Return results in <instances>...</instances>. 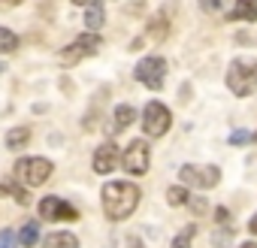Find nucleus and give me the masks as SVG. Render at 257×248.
<instances>
[{
	"mask_svg": "<svg viewBox=\"0 0 257 248\" xmlns=\"http://www.w3.org/2000/svg\"><path fill=\"white\" fill-rule=\"evenodd\" d=\"M140 203V188L131 182H106L103 188V212L109 221H124L131 218Z\"/></svg>",
	"mask_w": 257,
	"mask_h": 248,
	"instance_id": "f257e3e1",
	"label": "nucleus"
},
{
	"mask_svg": "<svg viewBox=\"0 0 257 248\" xmlns=\"http://www.w3.org/2000/svg\"><path fill=\"white\" fill-rule=\"evenodd\" d=\"M227 88L236 97H248L257 88V61L254 58H236L227 70Z\"/></svg>",
	"mask_w": 257,
	"mask_h": 248,
	"instance_id": "f03ea898",
	"label": "nucleus"
},
{
	"mask_svg": "<svg viewBox=\"0 0 257 248\" xmlns=\"http://www.w3.org/2000/svg\"><path fill=\"white\" fill-rule=\"evenodd\" d=\"M49 176H52V161H46V158H22L16 164V179L28 188L46 185Z\"/></svg>",
	"mask_w": 257,
	"mask_h": 248,
	"instance_id": "7ed1b4c3",
	"label": "nucleus"
},
{
	"mask_svg": "<svg viewBox=\"0 0 257 248\" xmlns=\"http://www.w3.org/2000/svg\"><path fill=\"white\" fill-rule=\"evenodd\" d=\"M170 124H173V112H170L161 100H152V103L146 106V112H143V131L158 140V137H164V134L170 131Z\"/></svg>",
	"mask_w": 257,
	"mask_h": 248,
	"instance_id": "20e7f679",
	"label": "nucleus"
},
{
	"mask_svg": "<svg viewBox=\"0 0 257 248\" xmlns=\"http://www.w3.org/2000/svg\"><path fill=\"white\" fill-rule=\"evenodd\" d=\"M164 76H167V61L161 55H149L137 64V79L152 88V91H161L164 88Z\"/></svg>",
	"mask_w": 257,
	"mask_h": 248,
	"instance_id": "39448f33",
	"label": "nucleus"
},
{
	"mask_svg": "<svg viewBox=\"0 0 257 248\" xmlns=\"http://www.w3.org/2000/svg\"><path fill=\"white\" fill-rule=\"evenodd\" d=\"M121 164H124V170L131 173V176H143V173H149V164H152L149 143H146V140H134L131 146H127Z\"/></svg>",
	"mask_w": 257,
	"mask_h": 248,
	"instance_id": "423d86ee",
	"label": "nucleus"
},
{
	"mask_svg": "<svg viewBox=\"0 0 257 248\" xmlns=\"http://www.w3.org/2000/svg\"><path fill=\"white\" fill-rule=\"evenodd\" d=\"M179 179L191 188H215L218 179H221V170L218 167H194V164H185L179 170Z\"/></svg>",
	"mask_w": 257,
	"mask_h": 248,
	"instance_id": "0eeeda50",
	"label": "nucleus"
},
{
	"mask_svg": "<svg viewBox=\"0 0 257 248\" xmlns=\"http://www.w3.org/2000/svg\"><path fill=\"white\" fill-rule=\"evenodd\" d=\"M40 218L43 221H79V209H73L61 197H43L40 200Z\"/></svg>",
	"mask_w": 257,
	"mask_h": 248,
	"instance_id": "6e6552de",
	"label": "nucleus"
},
{
	"mask_svg": "<svg viewBox=\"0 0 257 248\" xmlns=\"http://www.w3.org/2000/svg\"><path fill=\"white\" fill-rule=\"evenodd\" d=\"M100 49V34H82L73 46H67L64 52H61V64H76V61H82V58H88V55H94Z\"/></svg>",
	"mask_w": 257,
	"mask_h": 248,
	"instance_id": "1a4fd4ad",
	"label": "nucleus"
},
{
	"mask_svg": "<svg viewBox=\"0 0 257 248\" xmlns=\"http://www.w3.org/2000/svg\"><path fill=\"white\" fill-rule=\"evenodd\" d=\"M118 164H121V152H118V146H112V143L100 146V149L94 152V161H91L94 173H100V176H109Z\"/></svg>",
	"mask_w": 257,
	"mask_h": 248,
	"instance_id": "9d476101",
	"label": "nucleus"
},
{
	"mask_svg": "<svg viewBox=\"0 0 257 248\" xmlns=\"http://www.w3.org/2000/svg\"><path fill=\"white\" fill-rule=\"evenodd\" d=\"M233 22H257V0H236V7L230 10Z\"/></svg>",
	"mask_w": 257,
	"mask_h": 248,
	"instance_id": "9b49d317",
	"label": "nucleus"
},
{
	"mask_svg": "<svg viewBox=\"0 0 257 248\" xmlns=\"http://www.w3.org/2000/svg\"><path fill=\"white\" fill-rule=\"evenodd\" d=\"M103 22H106L103 4H100V0H91V4H88V13H85V25H88V31H100Z\"/></svg>",
	"mask_w": 257,
	"mask_h": 248,
	"instance_id": "f8f14e48",
	"label": "nucleus"
},
{
	"mask_svg": "<svg viewBox=\"0 0 257 248\" xmlns=\"http://www.w3.org/2000/svg\"><path fill=\"white\" fill-rule=\"evenodd\" d=\"M43 248H79V239H76L73 233L61 230V233H52V236L43 242Z\"/></svg>",
	"mask_w": 257,
	"mask_h": 248,
	"instance_id": "ddd939ff",
	"label": "nucleus"
},
{
	"mask_svg": "<svg viewBox=\"0 0 257 248\" xmlns=\"http://www.w3.org/2000/svg\"><path fill=\"white\" fill-rule=\"evenodd\" d=\"M134 118H137V109L134 106H118L115 109V131L112 134H118V131H124V128H131V124H134Z\"/></svg>",
	"mask_w": 257,
	"mask_h": 248,
	"instance_id": "4468645a",
	"label": "nucleus"
},
{
	"mask_svg": "<svg viewBox=\"0 0 257 248\" xmlns=\"http://www.w3.org/2000/svg\"><path fill=\"white\" fill-rule=\"evenodd\" d=\"M25 248H31V245H37V239H40V224L37 221H28V224H22V230H19V236H16Z\"/></svg>",
	"mask_w": 257,
	"mask_h": 248,
	"instance_id": "2eb2a0df",
	"label": "nucleus"
},
{
	"mask_svg": "<svg viewBox=\"0 0 257 248\" xmlns=\"http://www.w3.org/2000/svg\"><path fill=\"white\" fill-rule=\"evenodd\" d=\"M19 49V37L10 28H0V55H13Z\"/></svg>",
	"mask_w": 257,
	"mask_h": 248,
	"instance_id": "dca6fc26",
	"label": "nucleus"
},
{
	"mask_svg": "<svg viewBox=\"0 0 257 248\" xmlns=\"http://www.w3.org/2000/svg\"><path fill=\"white\" fill-rule=\"evenodd\" d=\"M28 140H31V131L28 128H16V131L7 134V146L10 149H22V146H28Z\"/></svg>",
	"mask_w": 257,
	"mask_h": 248,
	"instance_id": "f3484780",
	"label": "nucleus"
},
{
	"mask_svg": "<svg viewBox=\"0 0 257 248\" xmlns=\"http://www.w3.org/2000/svg\"><path fill=\"white\" fill-rule=\"evenodd\" d=\"M167 200H170V206H185V203H188V191H185V185H173V188L167 191Z\"/></svg>",
	"mask_w": 257,
	"mask_h": 248,
	"instance_id": "a211bd4d",
	"label": "nucleus"
},
{
	"mask_svg": "<svg viewBox=\"0 0 257 248\" xmlns=\"http://www.w3.org/2000/svg\"><path fill=\"white\" fill-rule=\"evenodd\" d=\"M194 233H197V227H185L179 236H173V245H170V248H191V242H194Z\"/></svg>",
	"mask_w": 257,
	"mask_h": 248,
	"instance_id": "6ab92c4d",
	"label": "nucleus"
},
{
	"mask_svg": "<svg viewBox=\"0 0 257 248\" xmlns=\"http://www.w3.org/2000/svg\"><path fill=\"white\" fill-rule=\"evenodd\" d=\"M167 31H170V25H167V19L161 16V19H155L152 25H149V37L152 40H164L167 37Z\"/></svg>",
	"mask_w": 257,
	"mask_h": 248,
	"instance_id": "aec40b11",
	"label": "nucleus"
},
{
	"mask_svg": "<svg viewBox=\"0 0 257 248\" xmlns=\"http://www.w3.org/2000/svg\"><path fill=\"white\" fill-rule=\"evenodd\" d=\"M10 197H16V203H22V206L31 203V194H28V188H22V185H10Z\"/></svg>",
	"mask_w": 257,
	"mask_h": 248,
	"instance_id": "412c9836",
	"label": "nucleus"
},
{
	"mask_svg": "<svg viewBox=\"0 0 257 248\" xmlns=\"http://www.w3.org/2000/svg\"><path fill=\"white\" fill-rule=\"evenodd\" d=\"M16 245H19V239L13 230H0V248H16Z\"/></svg>",
	"mask_w": 257,
	"mask_h": 248,
	"instance_id": "4be33fe9",
	"label": "nucleus"
},
{
	"mask_svg": "<svg viewBox=\"0 0 257 248\" xmlns=\"http://www.w3.org/2000/svg\"><path fill=\"white\" fill-rule=\"evenodd\" d=\"M230 143H233V146H245V143H254V134H245V131H236V134L230 137Z\"/></svg>",
	"mask_w": 257,
	"mask_h": 248,
	"instance_id": "5701e85b",
	"label": "nucleus"
},
{
	"mask_svg": "<svg viewBox=\"0 0 257 248\" xmlns=\"http://www.w3.org/2000/svg\"><path fill=\"white\" fill-rule=\"evenodd\" d=\"M188 206H191V212H194V215H203V212H206V200H203V197L188 200Z\"/></svg>",
	"mask_w": 257,
	"mask_h": 248,
	"instance_id": "b1692460",
	"label": "nucleus"
},
{
	"mask_svg": "<svg viewBox=\"0 0 257 248\" xmlns=\"http://www.w3.org/2000/svg\"><path fill=\"white\" fill-rule=\"evenodd\" d=\"M200 7H203L206 13H218V10H221V0H200Z\"/></svg>",
	"mask_w": 257,
	"mask_h": 248,
	"instance_id": "393cba45",
	"label": "nucleus"
},
{
	"mask_svg": "<svg viewBox=\"0 0 257 248\" xmlns=\"http://www.w3.org/2000/svg\"><path fill=\"white\" fill-rule=\"evenodd\" d=\"M212 242H215V245H221V248H224V245H227V242H230V230H224V233H221V230H218V233H215V236H212Z\"/></svg>",
	"mask_w": 257,
	"mask_h": 248,
	"instance_id": "a878e982",
	"label": "nucleus"
},
{
	"mask_svg": "<svg viewBox=\"0 0 257 248\" xmlns=\"http://www.w3.org/2000/svg\"><path fill=\"white\" fill-rule=\"evenodd\" d=\"M124 248H143V239H137V236H127V239H124Z\"/></svg>",
	"mask_w": 257,
	"mask_h": 248,
	"instance_id": "bb28decb",
	"label": "nucleus"
},
{
	"mask_svg": "<svg viewBox=\"0 0 257 248\" xmlns=\"http://www.w3.org/2000/svg\"><path fill=\"white\" fill-rule=\"evenodd\" d=\"M215 218H218V224H221V221H227V218H230V212L221 206V209H215Z\"/></svg>",
	"mask_w": 257,
	"mask_h": 248,
	"instance_id": "cd10ccee",
	"label": "nucleus"
},
{
	"mask_svg": "<svg viewBox=\"0 0 257 248\" xmlns=\"http://www.w3.org/2000/svg\"><path fill=\"white\" fill-rule=\"evenodd\" d=\"M248 230H251V233H254V236H257V215H254V218H251V224H248Z\"/></svg>",
	"mask_w": 257,
	"mask_h": 248,
	"instance_id": "c85d7f7f",
	"label": "nucleus"
},
{
	"mask_svg": "<svg viewBox=\"0 0 257 248\" xmlns=\"http://www.w3.org/2000/svg\"><path fill=\"white\" fill-rule=\"evenodd\" d=\"M70 4H76V7H85V4H91V0H70Z\"/></svg>",
	"mask_w": 257,
	"mask_h": 248,
	"instance_id": "c756f323",
	"label": "nucleus"
},
{
	"mask_svg": "<svg viewBox=\"0 0 257 248\" xmlns=\"http://www.w3.org/2000/svg\"><path fill=\"white\" fill-rule=\"evenodd\" d=\"M239 248H257V245H254V242H245V245H239Z\"/></svg>",
	"mask_w": 257,
	"mask_h": 248,
	"instance_id": "7c9ffc66",
	"label": "nucleus"
},
{
	"mask_svg": "<svg viewBox=\"0 0 257 248\" xmlns=\"http://www.w3.org/2000/svg\"><path fill=\"white\" fill-rule=\"evenodd\" d=\"M0 73H4V61H0Z\"/></svg>",
	"mask_w": 257,
	"mask_h": 248,
	"instance_id": "2f4dec72",
	"label": "nucleus"
},
{
	"mask_svg": "<svg viewBox=\"0 0 257 248\" xmlns=\"http://www.w3.org/2000/svg\"><path fill=\"white\" fill-rule=\"evenodd\" d=\"M254 140H257V134H254Z\"/></svg>",
	"mask_w": 257,
	"mask_h": 248,
	"instance_id": "473e14b6",
	"label": "nucleus"
}]
</instances>
